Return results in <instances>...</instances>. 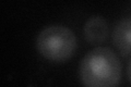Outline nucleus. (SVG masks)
Returning a JSON list of instances; mask_svg holds the SVG:
<instances>
[{"label":"nucleus","instance_id":"f257e3e1","mask_svg":"<svg viewBox=\"0 0 131 87\" xmlns=\"http://www.w3.org/2000/svg\"><path fill=\"white\" fill-rule=\"evenodd\" d=\"M84 87H118L121 80V63L112 49L97 47L89 51L79 68Z\"/></svg>","mask_w":131,"mask_h":87},{"label":"nucleus","instance_id":"f03ea898","mask_svg":"<svg viewBox=\"0 0 131 87\" xmlns=\"http://www.w3.org/2000/svg\"><path fill=\"white\" fill-rule=\"evenodd\" d=\"M39 55L51 62H66L74 55L77 49L75 35L70 28L55 24L45 27L36 38Z\"/></svg>","mask_w":131,"mask_h":87},{"label":"nucleus","instance_id":"7ed1b4c3","mask_svg":"<svg viewBox=\"0 0 131 87\" xmlns=\"http://www.w3.org/2000/svg\"><path fill=\"white\" fill-rule=\"evenodd\" d=\"M85 39L91 45H98L106 40L109 33L108 23L100 15L91 16L84 24L83 28Z\"/></svg>","mask_w":131,"mask_h":87},{"label":"nucleus","instance_id":"20e7f679","mask_svg":"<svg viewBox=\"0 0 131 87\" xmlns=\"http://www.w3.org/2000/svg\"><path fill=\"white\" fill-rule=\"evenodd\" d=\"M113 40L121 55L127 56L131 52V20L125 19L116 25Z\"/></svg>","mask_w":131,"mask_h":87},{"label":"nucleus","instance_id":"39448f33","mask_svg":"<svg viewBox=\"0 0 131 87\" xmlns=\"http://www.w3.org/2000/svg\"><path fill=\"white\" fill-rule=\"evenodd\" d=\"M127 74H128V78H129V81L131 83V60L129 61L128 67H127Z\"/></svg>","mask_w":131,"mask_h":87}]
</instances>
